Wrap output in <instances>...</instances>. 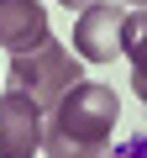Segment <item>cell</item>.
I'll use <instances>...</instances> for the list:
<instances>
[{
  "mask_svg": "<svg viewBox=\"0 0 147 158\" xmlns=\"http://www.w3.org/2000/svg\"><path fill=\"white\" fill-rule=\"evenodd\" d=\"M121 121V100L110 85L79 79L58 106H47L42 153L47 158H110V137Z\"/></svg>",
  "mask_w": 147,
  "mask_h": 158,
  "instance_id": "1",
  "label": "cell"
},
{
  "mask_svg": "<svg viewBox=\"0 0 147 158\" xmlns=\"http://www.w3.org/2000/svg\"><path fill=\"white\" fill-rule=\"evenodd\" d=\"M79 79H84L79 58H74L63 42H53V37H47L42 48H32V53H11V90H26L42 111L58 106Z\"/></svg>",
  "mask_w": 147,
  "mask_h": 158,
  "instance_id": "2",
  "label": "cell"
},
{
  "mask_svg": "<svg viewBox=\"0 0 147 158\" xmlns=\"http://www.w3.org/2000/svg\"><path fill=\"white\" fill-rule=\"evenodd\" d=\"M126 32H131V11L110 6V0H95L74 21V53L89 63H110L116 53H126Z\"/></svg>",
  "mask_w": 147,
  "mask_h": 158,
  "instance_id": "3",
  "label": "cell"
},
{
  "mask_svg": "<svg viewBox=\"0 0 147 158\" xmlns=\"http://www.w3.org/2000/svg\"><path fill=\"white\" fill-rule=\"evenodd\" d=\"M42 127H47V111L26 90L0 95V158H32L42 148Z\"/></svg>",
  "mask_w": 147,
  "mask_h": 158,
  "instance_id": "4",
  "label": "cell"
},
{
  "mask_svg": "<svg viewBox=\"0 0 147 158\" xmlns=\"http://www.w3.org/2000/svg\"><path fill=\"white\" fill-rule=\"evenodd\" d=\"M47 37H53L47 32V11L37 0H0V48L6 53H32Z\"/></svg>",
  "mask_w": 147,
  "mask_h": 158,
  "instance_id": "5",
  "label": "cell"
},
{
  "mask_svg": "<svg viewBox=\"0 0 147 158\" xmlns=\"http://www.w3.org/2000/svg\"><path fill=\"white\" fill-rule=\"evenodd\" d=\"M126 58H131V85L147 100V42H126Z\"/></svg>",
  "mask_w": 147,
  "mask_h": 158,
  "instance_id": "6",
  "label": "cell"
},
{
  "mask_svg": "<svg viewBox=\"0 0 147 158\" xmlns=\"http://www.w3.org/2000/svg\"><path fill=\"white\" fill-rule=\"evenodd\" d=\"M126 42H147V11H142V16H131V32H126Z\"/></svg>",
  "mask_w": 147,
  "mask_h": 158,
  "instance_id": "7",
  "label": "cell"
},
{
  "mask_svg": "<svg viewBox=\"0 0 147 158\" xmlns=\"http://www.w3.org/2000/svg\"><path fill=\"white\" fill-rule=\"evenodd\" d=\"M58 6H68V11H74V6H79V11H84V6H95V0H58Z\"/></svg>",
  "mask_w": 147,
  "mask_h": 158,
  "instance_id": "8",
  "label": "cell"
},
{
  "mask_svg": "<svg viewBox=\"0 0 147 158\" xmlns=\"http://www.w3.org/2000/svg\"><path fill=\"white\" fill-rule=\"evenodd\" d=\"M121 6H147V0H121Z\"/></svg>",
  "mask_w": 147,
  "mask_h": 158,
  "instance_id": "9",
  "label": "cell"
}]
</instances>
